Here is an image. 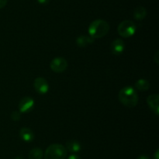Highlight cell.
I'll use <instances>...</instances> for the list:
<instances>
[{
    "label": "cell",
    "mask_w": 159,
    "mask_h": 159,
    "mask_svg": "<svg viewBox=\"0 0 159 159\" xmlns=\"http://www.w3.org/2000/svg\"><path fill=\"white\" fill-rule=\"evenodd\" d=\"M66 156V148L59 143L50 145L44 153V159H65Z\"/></svg>",
    "instance_id": "3957f363"
},
{
    "label": "cell",
    "mask_w": 159,
    "mask_h": 159,
    "mask_svg": "<svg viewBox=\"0 0 159 159\" xmlns=\"http://www.w3.org/2000/svg\"><path fill=\"white\" fill-rule=\"evenodd\" d=\"M66 150L71 153H76L79 152L81 150L82 147H81L80 143L76 140H70L66 142V147H65Z\"/></svg>",
    "instance_id": "7c38bea8"
},
{
    "label": "cell",
    "mask_w": 159,
    "mask_h": 159,
    "mask_svg": "<svg viewBox=\"0 0 159 159\" xmlns=\"http://www.w3.org/2000/svg\"><path fill=\"white\" fill-rule=\"evenodd\" d=\"M138 159H150V158L146 155H141L140 156V157H138Z\"/></svg>",
    "instance_id": "44dd1931"
},
{
    "label": "cell",
    "mask_w": 159,
    "mask_h": 159,
    "mask_svg": "<svg viewBox=\"0 0 159 159\" xmlns=\"http://www.w3.org/2000/svg\"><path fill=\"white\" fill-rule=\"evenodd\" d=\"M11 118H12V121L17 122L20 119V113L17 111H14L11 114Z\"/></svg>",
    "instance_id": "2e32d148"
},
{
    "label": "cell",
    "mask_w": 159,
    "mask_h": 159,
    "mask_svg": "<svg viewBox=\"0 0 159 159\" xmlns=\"http://www.w3.org/2000/svg\"><path fill=\"white\" fill-rule=\"evenodd\" d=\"M146 15H147V11H146L145 8L143 6H138L135 8L134 11V17L138 20H144Z\"/></svg>",
    "instance_id": "4fadbf2b"
},
{
    "label": "cell",
    "mask_w": 159,
    "mask_h": 159,
    "mask_svg": "<svg viewBox=\"0 0 159 159\" xmlns=\"http://www.w3.org/2000/svg\"><path fill=\"white\" fill-rule=\"evenodd\" d=\"M34 106V101L30 97H24L20 100L19 103V109L21 112H30Z\"/></svg>",
    "instance_id": "52a82bcc"
},
{
    "label": "cell",
    "mask_w": 159,
    "mask_h": 159,
    "mask_svg": "<svg viewBox=\"0 0 159 159\" xmlns=\"http://www.w3.org/2000/svg\"><path fill=\"white\" fill-rule=\"evenodd\" d=\"M34 87L37 93L40 94H44L49 90V84L43 77L36 78L34 82Z\"/></svg>",
    "instance_id": "8992f818"
},
{
    "label": "cell",
    "mask_w": 159,
    "mask_h": 159,
    "mask_svg": "<svg viewBox=\"0 0 159 159\" xmlns=\"http://www.w3.org/2000/svg\"><path fill=\"white\" fill-rule=\"evenodd\" d=\"M159 51H156V54L155 55V57H154V59H155V62H156V63L157 64H158V55H159Z\"/></svg>",
    "instance_id": "d6986e66"
},
{
    "label": "cell",
    "mask_w": 159,
    "mask_h": 159,
    "mask_svg": "<svg viewBox=\"0 0 159 159\" xmlns=\"http://www.w3.org/2000/svg\"><path fill=\"white\" fill-rule=\"evenodd\" d=\"M155 159H159L158 157V150H157L155 154Z\"/></svg>",
    "instance_id": "7402d4cb"
},
{
    "label": "cell",
    "mask_w": 159,
    "mask_h": 159,
    "mask_svg": "<svg viewBox=\"0 0 159 159\" xmlns=\"http://www.w3.org/2000/svg\"><path fill=\"white\" fill-rule=\"evenodd\" d=\"M119 100L124 106L134 108L138 104V94L132 87H124L120 90Z\"/></svg>",
    "instance_id": "6da1fadb"
},
{
    "label": "cell",
    "mask_w": 159,
    "mask_h": 159,
    "mask_svg": "<svg viewBox=\"0 0 159 159\" xmlns=\"http://www.w3.org/2000/svg\"><path fill=\"white\" fill-rule=\"evenodd\" d=\"M110 25L103 20H96L92 22L89 26V34L93 38H101L108 34Z\"/></svg>",
    "instance_id": "7a4b0ae2"
},
{
    "label": "cell",
    "mask_w": 159,
    "mask_h": 159,
    "mask_svg": "<svg viewBox=\"0 0 159 159\" xmlns=\"http://www.w3.org/2000/svg\"><path fill=\"white\" fill-rule=\"evenodd\" d=\"M95 39L91 36H84L81 35L76 39V44L80 48H85L87 45L94 42Z\"/></svg>",
    "instance_id": "8fae6325"
},
{
    "label": "cell",
    "mask_w": 159,
    "mask_h": 159,
    "mask_svg": "<svg viewBox=\"0 0 159 159\" xmlns=\"http://www.w3.org/2000/svg\"><path fill=\"white\" fill-rule=\"evenodd\" d=\"M135 87L138 90L145 91V90H148L150 88V83L145 79H140L135 84Z\"/></svg>",
    "instance_id": "5bb4252c"
},
{
    "label": "cell",
    "mask_w": 159,
    "mask_h": 159,
    "mask_svg": "<svg viewBox=\"0 0 159 159\" xmlns=\"http://www.w3.org/2000/svg\"><path fill=\"white\" fill-rule=\"evenodd\" d=\"M37 2H38L40 4L45 5V4H47V3L49 2V0H37Z\"/></svg>",
    "instance_id": "ffe728a7"
},
{
    "label": "cell",
    "mask_w": 159,
    "mask_h": 159,
    "mask_svg": "<svg viewBox=\"0 0 159 159\" xmlns=\"http://www.w3.org/2000/svg\"><path fill=\"white\" fill-rule=\"evenodd\" d=\"M118 34L123 37H129L133 36L136 31V26L131 20H124L119 24L117 28Z\"/></svg>",
    "instance_id": "277c9868"
},
{
    "label": "cell",
    "mask_w": 159,
    "mask_h": 159,
    "mask_svg": "<svg viewBox=\"0 0 159 159\" xmlns=\"http://www.w3.org/2000/svg\"><path fill=\"white\" fill-rule=\"evenodd\" d=\"M20 138L25 142H30L34 140V132L28 127H23L20 131Z\"/></svg>",
    "instance_id": "30bf717a"
},
{
    "label": "cell",
    "mask_w": 159,
    "mask_h": 159,
    "mask_svg": "<svg viewBox=\"0 0 159 159\" xmlns=\"http://www.w3.org/2000/svg\"><path fill=\"white\" fill-rule=\"evenodd\" d=\"M158 99L159 96L157 94L149 95L147 98V103L148 104V106L150 107V108L152 109V112H153L156 115H158L159 114Z\"/></svg>",
    "instance_id": "9c48e42d"
},
{
    "label": "cell",
    "mask_w": 159,
    "mask_h": 159,
    "mask_svg": "<svg viewBox=\"0 0 159 159\" xmlns=\"http://www.w3.org/2000/svg\"><path fill=\"white\" fill-rule=\"evenodd\" d=\"M68 159H82L79 155H76V154H71V156L68 157Z\"/></svg>",
    "instance_id": "ac0fdd59"
},
{
    "label": "cell",
    "mask_w": 159,
    "mask_h": 159,
    "mask_svg": "<svg viewBox=\"0 0 159 159\" xmlns=\"http://www.w3.org/2000/svg\"><path fill=\"white\" fill-rule=\"evenodd\" d=\"M111 51L116 55H120L122 54L125 48V45L122 39H116L111 44Z\"/></svg>",
    "instance_id": "ba28073f"
},
{
    "label": "cell",
    "mask_w": 159,
    "mask_h": 159,
    "mask_svg": "<svg viewBox=\"0 0 159 159\" xmlns=\"http://www.w3.org/2000/svg\"><path fill=\"white\" fill-rule=\"evenodd\" d=\"M15 159H25V158L23 157H22V156H17V157H15Z\"/></svg>",
    "instance_id": "603a6c76"
},
{
    "label": "cell",
    "mask_w": 159,
    "mask_h": 159,
    "mask_svg": "<svg viewBox=\"0 0 159 159\" xmlns=\"http://www.w3.org/2000/svg\"><path fill=\"white\" fill-rule=\"evenodd\" d=\"M50 66H51L52 71L60 73L66 70L68 67V62H67L66 59L64 58L57 57L52 59L51 64H50Z\"/></svg>",
    "instance_id": "5b68a950"
},
{
    "label": "cell",
    "mask_w": 159,
    "mask_h": 159,
    "mask_svg": "<svg viewBox=\"0 0 159 159\" xmlns=\"http://www.w3.org/2000/svg\"><path fill=\"white\" fill-rule=\"evenodd\" d=\"M7 3V0H0V9L5 7Z\"/></svg>",
    "instance_id": "e0dca14e"
},
{
    "label": "cell",
    "mask_w": 159,
    "mask_h": 159,
    "mask_svg": "<svg viewBox=\"0 0 159 159\" xmlns=\"http://www.w3.org/2000/svg\"><path fill=\"white\" fill-rule=\"evenodd\" d=\"M43 155V151L40 148L35 147L30 150L28 154V157L29 159H42Z\"/></svg>",
    "instance_id": "9a60e30c"
}]
</instances>
